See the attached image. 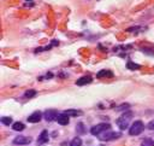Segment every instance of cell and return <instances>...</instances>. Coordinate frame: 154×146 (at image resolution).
Segmentation results:
<instances>
[{"label": "cell", "instance_id": "obj_1", "mask_svg": "<svg viewBox=\"0 0 154 146\" xmlns=\"http://www.w3.org/2000/svg\"><path fill=\"white\" fill-rule=\"evenodd\" d=\"M131 118H132V112H131V111H126V112H124L119 118H117L116 123H117V125H118L120 129H125V128L129 127V123H130Z\"/></svg>", "mask_w": 154, "mask_h": 146}, {"label": "cell", "instance_id": "obj_2", "mask_svg": "<svg viewBox=\"0 0 154 146\" xmlns=\"http://www.w3.org/2000/svg\"><path fill=\"white\" fill-rule=\"evenodd\" d=\"M109 129H111L109 123H100V124H96V125L91 127V129H90V134L94 135V136H100L103 132L109 130Z\"/></svg>", "mask_w": 154, "mask_h": 146}, {"label": "cell", "instance_id": "obj_3", "mask_svg": "<svg viewBox=\"0 0 154 146\" xmlns=\"http://www.w3.org/2000/svg\"><path fill=\"white\" fill-rule=\"evenodd\" d=\"M143 129H144V124L141 121H135L131 124V127L129 128V134L130 135H138L143 132Z\"/></svg>", "mask_w": 154, "mask_h": 146}, {"label": "cell", "instance_id": "obj_4", "mask_svg": "<svg viewBox=\"0 0 154 146\" xmlns=\"http://www.w3.org/2000/svg\"><path fill=\"white\" fill-rule=\"evenodd\" d=\"M122 136L120 132H112V130H106L100 135V139L103 141H111V140H116L118 138Z\"/></svg>", "mask_w": 154, "mask_h": 146}, {"label": "cell", "instance_id": "obj_5", "mask_svg": "<svg viewBox=\"0 0 154 146\" xmlns=\"http://www.w3.org/2000/svg\"><path fill=\"white\" fill-rule=\"evenodd\" d=\"M58 116H59V113H58L55 110H46V111H45V113H43L45 119H46V121H48V122L57 121Z\"/></svg>", "mask_w": 154, "mask_h": 146}, {"label": "cell", "instance_id": "obj_6", "mask_svg": "<svg viewBox=\"0 0 154 146\" xmlns=\"http://www.w3.org/2000/svg\"><path fill=\"white\" fill-rule=\"evenodd\" d=\"M31 142V138L29 136H24V135H20V136H17L14 138L13 140V144L14 145H28Z\"/></svg>", "mask_w": 154, "mask_h": 146}, {"label": "cell", "instance_id": "obj_7", "mask_svg": "<svg viewBox=\"0 0 154 146\" xmlns=\"http://www.w3.org/2000/svg\"><path fill=\"white\" fill-rule=\"evenodd\" d=\"M42 117H43V115L40 111H35L31 115H29L28 122H30V123H37V122H40L42 119Z\"/></svg>", "mask_w": 154, "mask_h": 146}, {"label": "cell", "instance_id": "obj_8", "mask_svg": "<svg viewBox=\"0 0 154 146\" xmlns=\"http://www.w3.org/2000/svg\"><path fill=\"white\" fill-rule=\"evenodd\" d=\"M47 141H48V132H47V130H42L41 134H40L38 138H37V140H36V144L40 146V145L46 144Z\"/></svg>", "mask_w": 154, "mask_h": 146}, {"label": "cell", "instance_id": "obj_9", "mask_svg": "<svg viewBox=\"0 0 154 146\" xmlns=\"http://www.w3.org/2000/svg\"><path fill=\"white\" fill-rule=\"evenodd\" d=\"M93 81V78H91V76H83V77H81V78H78L77 81H76V84L77 86H84V84H88V83H90Z\"/></svg>", "mask_w": 154, "mask_h": 146}, {"label": "cell", "instance_id": "obj_10", "mask_svg": "<svg viewBox=\"0 0 154 146\" xmlns=\"http://www.w3.org/2000/svg\"><path fill=\"white\" fill-rule=\"evenodd\" d=\"M57 121H58V123H59V124H61V125H66V124H69V122H70L69 116H67V115H65L64 112H63V113H59V116H58Z\"/></svg>", "mask_w": 154, "mask_h": 146}, {"label": "cell", "instance_id": "obj_11", "mask_svg": "<svg viewBox=\"0 0 154 146\" xmlns=\"http://www.w3.org/2000/svg\"><path fill=\"white\" fill-rule=\"evenodd\" d=\"M113 76V72L109 71V70H106V69H102L100 70L97 74H96V77L97 78H103V77H112Z\"/></svg>", "mask_w": 154, "mask_h": 146}, {"label": "cell", "instance_id": "obj_12", "mask_svg": "<svg viewBox=\"0 0 154 146\" xmlns=\"http://www.w3.org/2000/svg\"><path fill=\"white\" fill-rule=\"evenodd\" d=\"M64 113L67 115L69 117H70V116H79V115H82V111H79V110H73V109H69V110H65Z\"/></svg>", "mask_w": 154, "mask_h": 146}, {"label": "cell", "instance_id": "obj_13", "mask_svg": "<svg viewBox=\"0 0 154 146\" xmlns=\"http://www.w3.org/2000/svg\"><path fill=\"white\" fill-rule=\"evenodd\" d=\"M24 128H25V125H24L22 122H14V123L12 124V129H13V130H16V132L24 130Z\"/></svg>", "mask_w": 154, "mask_h": 146}, {"label": "cell", "instance_id": "obj_14", "mask_svg": "<svg viewBox=\"0 0 154 146\" xmlns=\"http://www.w3.org/2000/svg\"><path fill=\"white\" fill-rule=\"evenodd\" d=\"M35 95H36V90H34V89H29V90L24 92V98H26V99H30Z\"/></svg>", "mask_w": 154, "mask_h": 146}, {"label": "cell", "instance_id": "obj_15", "mask_svg": "<svg viewBox=\"0 0 154 146\" xmlns=\"http://www.w3.org/2000/svg\"><path fill=\"white\" fill-rule=\"evenodd\" d=\"M0 122L2 124H5V125H10L12 123V118L11 117H7V116H4V117L0 118Z\"/></svg>", "mask_w": 154, "mask_h": 146}, {"label": "cell", "instance_id": "obj_16", "mask_svg": "<svg viewBox=\"0 0 154 146\" xmlns=\"http://www.w3.org/2000/svg\"><path fill=\"white\" fill-rule=\"evenodd\" d=\"M126 68H128V69H130V70H137V69H140V68H141V65L135 64V63H132V62H128Z\"/></svg>", "mask_w": 154, "mask_h": 146}, {"label": "cell", "instance_id": "obj_17", "mask_svg": "<svg viewBox=\"0 0 154 146\" xmlns=\"http://www.w3.org/2000/svg\"><path fill=\"white\" fill-rule=\"evenodd\" d=\"M76 132H77V134H84V133H85L84 124H83V123H78L77 127H76Z\"/></svg>", "mask_w": 154, "mask_h": 146}, {"label": "cell", "instance_id": "obj_18", "mask_svg": "<svg viewBox=\"0 0 154 146\" xmlns=\"http://www.w3.org/2000/svg\"><path fill=\"white\" fill-rule=\"evenodd\" d=\"M142 146H154V140H152L150 138H146L144 140H142Z\"/></svg>", "mask_w": 154, "mask_h": 146}, {"label": "cell", "instance_id": "obj_19", "mask_svg": "<svg viewBox=\"0 0 154 146\" xmlns=\"http://www.w3.org/2000/svg\"><path fill=\"white\" fill-rule=\"evenodd\" d=\"M82 145V140H81V138H75L72 141H71V144H70V146H81Z\"/></svg>", "mask_w": 154, "mask_h": 146}, {"label": "cell", "instance_id": "obj_20", "mask_svg": "<svg viewBox=\"0 0 154 146\" xmlns=\"http://www.w3.org/2000/svg\"><path fill=\"white\" fill-rule=\"evenodd\" d=\"M124 109H125V110H126V109H129V104H123V105H120L119 107H117V110H118V111L124 110Z\"/></svg>", "mask_w": 154, "mask_h": 146}, {"label": "cell", "instance_id": "obj_21", "mask_svg": "<svg viewBox=\"0 0 154 146\" xmlns=\"http://www.w3.org/2000/svg\"><path fill=\"white\" fill-rule=\"evenodd\" d=\"M147 127H148V129H150V130H154V119H153V121H150V122L147 124Z\"/></svg>", "mask_w": 154, "mask_h": 146}, {"label": "cell", "instance_id": "obj_22", "mask_svg": "<svg viewBox=\"0 0 154 146\" xmlns=\"http://www.w3.org/2000/svg\"><path fill=\"white\" fill-rule=\"evenodd\" d=\"M26 1H29V0H26ZM30 1H32V0H30Z\"/></svg>", "mask_w": 154, "mask_h": 146}]
</instances>
